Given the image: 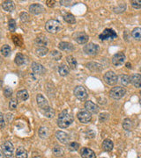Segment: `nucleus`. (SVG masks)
Here are the masks:
<instances>
[{"mask_svg":"<svg viewBox=\"0 0 141 158\" xmlns=\"http://www.w3.org/2000/svg\"><path fill=\"white\" fill-rule=\"evenodd\" d=\"M36 101L38 106L41 108L42 112L45 115L47 118H53L55 115V112L52 108L49 106V103L47 101L44 96H42V94H38L36 97Z\"/></svg>","mask_w":141,"mask_h":158,"instance_id":"1","label":"nucleus"},{"mask_svg":"<svg viewBox=\"0 0 141 158\" xmlns=\"http://www.w3.org/2000/svg\"><path fill=\"white\" fill-rule=\"evenodd\" d=\"M73 122V117L72 114L68 113L66 110L63 111L58 115L57 118V125L60 128H67Z\"/></svg>","mask_w":141,"mask_h":158,"instance_id":"2","label":"nucleus"},{"mask_svg":"<svg viewBox=\"0 0 141 158\" xmlns=\"http://www.w3.org/2000/svg\"><path fill=\"white\" fill-rule=\"evenodd\" d=\"M46 30L51 34H56L61 28V24L56 19H51L45 25Z\"/></svg>","mask_w":141,"mask_h":158,"instance_id":"3","label":"nucleus"},{"mask_svg":"<svg viewBox=\"0 0 141 158\" xmlns=\"http://www.w3.org/2000/svg\"><path fill=\"white\" fill-rule=\"evenodd\" d=\"M125 94H126V90L120 86L113 87L112 89L109 90V96L114 99H121L123 97H124Z\"/></svg>","mask_w":141,"mask_h":158,"instance_id":"4","label":"nucleus"},{"mask_svg":"<svg viewBox=\"0 0 141 158\" xmlns=\"http://www.w3.org/2000/svg\"><path fill=\"white\" fill-rule=\"evenodd\" d=\"M117 37V33L111 28H106L103 30L102 34L99 35V39L101 40H114Z\"/></svg>","mask_w":141,"mask_h":158,"instance_id":"5","label":"nucleus"},{"mask_svg":"<svg viewBox=\"0 0 141 158\" xmlns=\"http://www.w3.org/2000/svg\"><path fill=\"white\" fill-rule=\"evenodd\" d=\"M2 151L6 158H12L14 154V147L10 141H6L2 145Z\"/></svg>","mask_w":141,"mask_h":158,"instance_id":"6","label":"nucleus"},{"mask_svg":"<svg viewBox=\"0 0 141 158\" xmlns=\"http://www.w3.org/2000/svg\"><path fill=\"white\" fill-rule=\"evenodd\" d=\"M103 79H104V81H105V83H106L107 85H110V86H113V85H115L117 83V81H118V77H117V74L115 73V72H113V71H108V72H106V74L104 75Z\"/></svg>","mask_w":141,"mask_h":158,"instance_id":"7","label":"nucleus"},{"mask_svg":"<svg viewBox=\"0 0 141 158\" xmlns=\"http://www.w3.org/2000/svg\"><path fill=\"white\" fill-rule=\"evenodd\" d=\"M74 95L79 100H85L88 97L87 91H86L84 86H82V85H79V86L75 87V89H74Z\"/></svg>","mask_w":141,"mask_h":158,"instance_id":"8","label":"nucleus"},{"mask_svg":"<svg viewBox=\"0 0 141 158\" xmlns=\"http://www.w3.org/2000/svg\"><path fill=\"white\" fill-rule=\"evenodd\" d=\"M99 46L96 45L95 43H88L85 46L83 50H84L85 54H86L87 56H95L97 53L99 52Z\"/></svg>","mask_w":141,"mask_h":158,"instance_id":"9","label":"nucleus"},{"mask_svg":"<svg viewBox=\"0 0 141 158\" xmlns=\"http://www.w3.org/2000/svg\"><path fill=\"white\" fill-rule=\"evenodd\" d=\"M77 116H78L79 121L83 124H86V123L90 122L92 119V115L87 111H80L79 113H78Z\"/></svg>","mask_w":141,"mask_h":158,"instance_id":"10","label":"nucleus"},{"mask_svg":"<svg viewBox=\"0 0 141 158\" xmlns=\"http://www.w3.org/2000/svg\"><path fill=\"white\" fill-rule=\"evenodd\" d=\"M73 38L79 44H86L89 39L88 35L85 32H78V33L74 34Z\"/></svg>","mask_w":141,"mask_h":158,"instance_id":"11","label":"nucleus"},{"mask_svg":"<svg viewBox=\"0 0 141 158\" xmlns=\"http://www.w3.org/2000/svg\"><path fill=\"white\" fill-rule=\"evenodd\" d=\"M125 61V56L124 53L120 52L117 53L116 55H114L112 57V63L115 66H120L122 65Z\"/></svg>","mask_w":141,"mask_h":158,"instance_id":"12","label":"nucleus"},{"mask_svg":"<svg viewBox=\"0 0 141 158\" xmlns=\"http://www.w3.org/2000/svg\"><path fill=\"white\" fill-rule=\"evenodd\" d=\"M34 42H35V45L38 48H45V46H47V44H48V39L45 35L40 34L36 37Z\"/></svg>","mask_w":141,"mask_h":158,"instance_id":"13","label":"nucleus"},{"mask_svg":"<svg viewBox=\"0 0 141 158\" xmlns=\"http://www.w3.org/2000/svg\"><path fill=\"white\" fill-rule=\"evenodd\" d=\"M85 108L86 109L87 112L92 113H99V106L95 105V103L92 101H86L85 103Z\"/></svg>","mask_w":141,"mask_h":158,"instance_id":"14","label":"nucleus"},{"mask_svg":"<svg viewBox=\"0 0 141 158\" xmlns=\"http://www.w3.org/2000/svg\"><path fill=\"white\" fill-rule=\"evenodd\" d=\"M32 70L34 74H37V75H43V74L46 72L45 68L40 64V63H37V62H33L32 63Z\"/></svg>","mask_w":141,"mask_h":158,"instance_id":"15","label":"nucleus"},{"mask_svg":"<svg viewBox=\"0 0 141 158\" xmlns=\"http://www.w3.org/2000/svg\"><path fill=\"white\" fill-rule=\"evenodd\" d=\"M44 11V7L40 4H33L29 6V11L33 14H40Z\"/></svg>","mask_w":141,"mask_h":158,"instance_id":"16","label":"nucleus"},{"mask_svg":"<svg viewBox=\"0 0 141 158\" xmlns=\"http://www.w3.org/2000/svg\"><path fill=\"white\" fill-rule=\"evenodd\" d=\"M82 158H96L95 153L88 148H83L80 151Z\"/></svg>","mask_w":141,"mask_h":158,"instance_id":"17","label":"nucleus"},{"mask_svg":"<svg viewBox=\"0 0 141 158\" xmlns=\"http://www.w3.org/2000/svg\"><path fill=\"white\" fill-rule=\"evenodd\" d=\"M130 83L135 86L136 88H141V75L140 74H133L130 77Z\"/></svg>","mask_w":141,"mask_h":158,"instance_id":"18","label":"nucleus"},{"mask_svg":"<svg viewBox=\"0 0 141 158\" xmlns=\"http://www.w3.org/2000/svg\"><path fill=\"white\" fill-rule=\"evenodd\" d=\"M56 138H57V140L60 141L61 143H67L68 141H69V139H70V137H69L67 134L63 132V131H57L56 134Z\"/></svg>","mask_w":141,"mask_h":158,"instance_id":"19","label":"nucleus"},{"mask_svg":"<svg viewBox=\"0 0 141 158\" xmlns=\"http://www.w3.org/2000/svg\"><path fill=\"white\" fill-rule=\"evenodd\" d=\"M86 67L87 69L91 70V71H93V72H101L102 69V65H100L99 63H96V62H88L87 64H86Z\"/></svg>","mask_w":141,"mask_h":158,"instance_id":"20","label":"nucleus"},{"mask_svg":"<svg viewBox=\"0 0 141 158\" xmlns=\"http://www.w3.org/2000/svg\"><path fill=\"white\" fill-rule=\"evenodd\" d=\"M58 48L59 49L62 51H73L74 50V47L72 43H69V42H66V41H62L59 43L58 45Z\"/></svg>","mask_w":141,"mask_h":158,"instance_id":"21","label":"nucleus"},{"mask_svg":"<svg viewBox=\"0 0 141 158\" xmlns=\"http://www.w3.org/2000/svg\"><path fill=\"white\" fill-rule=\"evenodd\" d=\"M29 98V94L27 90H19L17 92V98L19 101H26Z\"/></svg>","mask_w":141,"mask_h":158,"instance_id":"22","label":"nucleus"},{"mask_svg":"<svg viewBox=\"0 0 141 158\" xmlns=\"http://www.w3.org/2000/svg\"><path fill=\"white\" fill-rule=\"evenodd\" d=\"M113 148H114V144H113V141H111V140L106 139V140L103 141V142H102V148H103L105 151L109 152V151L112 150Z\"/></svg>","mask_w":141,"mask_h":158,"instance_id":"23","label":"nucleus"},{"mask_svg":"<svg viewBox=\"0 0 141 158\" xmlns=\"http://www.w3.org/2000/svg\"><path fill=\"white\" fill-rule=\"evenodd\" d=\"M2 7L5 11H12L15 8V6H14V3L12 1H5L2 4Z\"/></svg>","mask_w":141,"mask_h":158,"instance_id":"24","label":"nucleus"},{"mask_svg":"<svg viewBox=\"0 0 141 158\" xmlns=\"http://www.w3.org/2000/svg\"><path fill=\"white\" fill-rule=\"evenodd\" d=\"M16 158H28V152L23 147H19L15 154Z\"/></svg>","mask_w":141,"mask_h":158,"instance_id":"25","label":"nucleus"},{"mask_svg":"<svg viewBox=\"0 0 141 158\" xmlns=\"http://www.w3.org/2000/svg\"><path fill=\"white\" fill-rule=\"evenodd\" d=\"M70 72V69L68 68L65 64H61L58 68V73L60 74V76L62 77H65L67 76L68 74Z\"/></svg>","mask_w":141,"mask_h":158,"instance_id":"26","label":"nucleus"},{"mask_svg":"<svg viewBox=\"0 0 141 158\" xmlns=\"http://www.w3.org/2000/svg\"><path fill=\"white\" fill-rule=\"evenodd\" d=\"M49 129L46 127H41L39 128V136L42 139H46L49 137Z\"/></svg>","mask_w":141,"mask_h":158,"instance_id":"27","label":"nucleus"},{"mask_svg":"<svg viewBox=\"0 0 141 158\" xmlns=\"http://www.w3.org/2000/svg\"><path fill=\"white\" fill-rule=\"evenodd\" d=\"M66 61H67L68 64H69V66L71 67L72 69H76L77 67V64H78V62H77V60L74 58L73 56H68L66 57Z\"/></svg>","mask_w":141,"mask_h":158,"instance_id":"28","label":"nucleus"},{"mask_svg":"<svg viewBox=\"0 0 141 158\" xmlns=\"http://www.w3.org/2000/svg\"><path fill=\"white\" fill-rule=\"evenodd\" d=\"M131 36L136 40H141V28L140 27H135L131 32Z\"/></svg>","mask_w":141,"mask_h":158,"instance_id":"29","label":"nucleus"},{"mask_svg":"<svg viewBox=\"0 0 141 158\" xmlns=\"http://www.w3.org/2000/svg\"><path fill=\"white\" fill-rule=\"evenodd\" d=\"M64 19L65 22L69 23V24H74L76 22V19L72 13H65L64 15Z\"/></svg>","mask_w":141,"mask_h":158,"instance_id":"30","label":"nucleus"},{"mask_svg":"<svg viewBox=\"0 0 141 158\" xmlns=\"http://www.w3.org/2000/svg\"><path fill=\"white\" fill-rule=\"evenodd\" d=\"M120 83H121V85H124V86H127L130 83V77L128 75H122L120 77Z\"/></svg>","mask_w":141,"mask_h":158,"instance_id":"31","label":"nucleus"},{"mask_svg":"<svg viewBox=\"0 0 141 158\" xmlns=\"http://www.w3.org/2000/svg\"><path fill=\"white\" fill-rule=\"evenodd\" d=\"M123 127L127 131H130L132 127V121L130 118H125L123 121Z\"/></svg>","mask_w":141,"mask_h":158,"instance_id":"32","label":"nucleus"},{"mask_svg":"<svg viewBox=\"0 0 141 158\" xmlns=\"http://www.w3.org/2000/svg\"><path fill=\"white\" fill-rule=\"evenodd\" d=\"M48 48H37V49L35 51V54L38 56L42 57V56H46L47 54H48Z\"/></svg>","mask_w":141,"mask_h":158,"instance_id":"33","label":"nucleus"},{"mask_svg":"<svg viewBox=\"0 0 141 158\" xmlns=\"http://www.w3.org/2000/svg\"><path fill=\"white\" fill-rule=\"evenodd\" d=\"M15 63L17 65H22L24 62H25V57L23 56L21 53H18L16 55V57H15Z\"/></svg>","mask_w":141,"mask_h":158,"instance_id":"34","label":"nucleus"},{"mask_svg":"<svg viewBox=\"0 0 141 158\" xmlns=\"http://www.w3.org/2000/svg\"><path fill=\"white\" fill-rule=\"evenodd\" d=\"M1 53L4 56H8L11 53V48L9 45H4L1 48Z\"/></svg>","mask_w":141,"mask_h":158,"instance_id":"35","label":"nucleus"},{"mask_svg":"<svg viewBox=\"0 0 141 158\" xmlns=\"http://www.w3.org/2000/svg\"><path fill=\"white\" fill-rule=\"evenodd\" d=\"M53 153L56 155V156H61L64 154V148L60 146H56L53 148Z\"/></svg>","mask_w":141,"mask_h":158,"instance_id":"36","label":"nucleus"},{"mask_svg":"<svg viewBox=\"0 0 141 158\" xmlns=\"http://www.w3.org/2000/svg\"><path fill=\"white\" fill-rule=\"evenodd\" d=\"M51 57H52V59L53 60H55V61H58V60H60L61 59V57H62V55L58 52V51H52L51 54Z\"/></svg>","mask_w":141,"mask_h":158,"instance_id":"37","label":"nucleus"},{"mask_svg":"<svg viewBox=\"0 0 141 158\" xmlns=\"http://www.w3.org/2000/svg\"><path fill=\"white\" fill-rule=\"evenodd\" d=\"M108 118H109V114L108 113H102L99 116V120H100V122L104 123V122H106L108 119Z\"/></svg>","mask_w":141,"mask_h":158,"instance_id":"38","label":"nucleus"},{"mask_svg":"<svg viewBox=\"0 0 141 158\" xmlns=\"http://www.w3.org/2000/svg\"><path fill=\"white\" fill-rule=\"evenodd\" d=\"M79 144L78 142H71L69 143V149L71 151H77L79 149Z\"/></svg>","mask_w":141,"mask_h":158,"instance_id":"39","label":"nucleus"},{"mask_svg":"<svg viewBox=\"0 0 141 158\" xmlns=\"http://www.w3.org/2000/svg\"><path fill=\"white\" fill-rule=\"evenodd\" d=\"M8 27H9V30H10L11 32H14V31H15V29H16V23H15V20H14V19H10V20H9Z\"/></svg>","mask_w":141,"mask_h":158,"instance_id":"40","label":"nucleus"},{"mask_svg":"<svg viewBox=\"0 0 141 158\" xmlns=\"http://www.w3.org/2000/svg\"><path fill=\"white\" fill-rule=\"evenodd\" d=\"M18 106V102L17 100L15 99V98H11V101L9 103V108L11 109V110H15L16 108H17Z\"/></svg>","mask_w":141,"mask_h":158,"instance_id":"41","label":"nucleus"},{"mask_svg":"<svg viewBox=\"0 0 141 158\" xmlns=\"http://www.w3.org/2000/svg\"><path fill=\"white\" fill-rule=\"evenodd\" d=\"M131 6L135 9H141V1L140 0L131 1Z\"/></svg>","mask_w":141,"mask_h":158,"instance_id":"42","label":"nucleus"},{"mask_svg":"<svg viewBox=\"0 0 141 158\" xmlns=\"http://www.w3.org/2000/svg\"><path fill=\"white\" fill-rule=\"evenodd\" d=\"M4 94L6 98H10L12 95V90L11 87H6L4 90Z\"/></svg>","mask_w":141,"mask_h":158,"instance_id":"43","label":"nucleus"},{"mask_svg":"<svg viewBox=\"0 0 141 158\" xmlns=\"http://www.w3.org/2000/svg\"><path fill=\"white\" fill-rule=\"evenodd\" d=\"M29 15H28V13H26V12H22L21 14H20V19H21V21L23 22H27L29 20Z\"/></svg>","mask_w":141,"mask_h":158,"instance_id":"44","label":"nucleus"},{"mask_svg":"<svg viewBox=\"0 0 141 158\" xmlns=\"http://www.w3.org/2000/svg\"><path fill=\"white\" fill-rule=\"evenodd\" d=\"M5 119H4V116L3 114L0 113V128H4L5 127Z\"/></svg>","mask_w":141,"mask_h":158,"instance_id":"45","label":"nucleus"},{"mask_svg":"<svg viewBox=\"0 0 141 158\" xmlns=\"http://www.w3.org/2000/svg\"><path fill=\"white\" fill-rule=\"evenodd\" d=\"M55 3H56V1H46V4H47V6H50V7H53V6H55Z\"/></svg>","mask_w":141,"mask_h":158,"instance_id":"46","label":"nucleus"},{"mask_svg":"<svg viewBox=\"0 0 141 158\" xmlns=\"http://www.w3.org/2000/svg\"><path fill=\"white\" fill-rule=\"evenodd\" d=\"M4 157V153L2 150H0V158H3Z\"/></svg>","mask_w":141,"mask_h":158,"instance_id":"47","label":"nucleus"},{"mask_svg":"<svg viewBox=\"0 0 141 158\" xmlns=\"http://www.w3.org/2000/svg\"><path fill=\"white\" fill-rule=\"evenodd\" d=\"M126 67H127V68H128V69L131 68V67H130V62H127V63H126Z\"/></svg>","mask_w":141,"mask_h":158,"instance_id":"48","label":"nucleus"},{"mask_svg":"<svg viewBox=\"0 0 141 158\" xmlns=\"http://www.w3.org/2000/svg\"><path fill=\"white\" fill-rule=\"evenodd\" d=\"M140 71H141V68H140Z\"/></svg>","mask_w":141,"mask_h":158,"instance_id":"49","label":"nucleus"},{"mask_svg":"<svg viewBox=\"0 0 141 158\" xmlns=\"http://www.w3.org/2000/svg\"><path fill=\"white\" fill-rule=\"evenodd\" d=\"M140 94H141V91H140Z\"/></svg>","mask_w":141,"mask_h":158,"instance_id":"50","label":"nucleus"},{"mask_svg":"<svg viewBox=\"0 0 141 158\" xmlns=\"http://www.w3.org/2000/svg\"><path fill=\"white\" fill-rule=\"evenodd\" d=\"M102 158H104V157H102Z\"/></svg>","mask_w":141,"mask_h":158,"instance_id":"51","label":"nucleus"}]
</instances>
